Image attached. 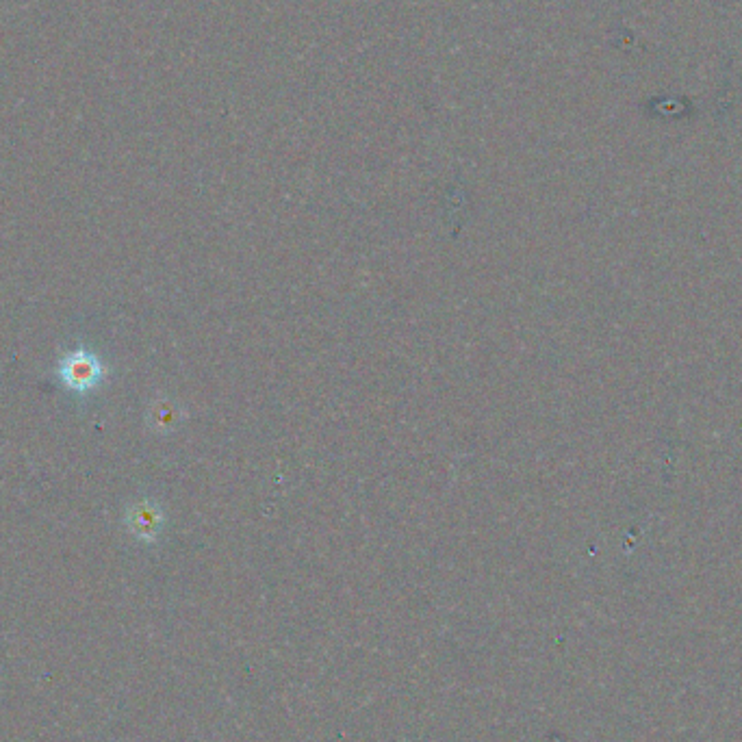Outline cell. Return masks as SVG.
<instances>
[{
    "mask_svg": "<svg viewBox=\"0 0 742 742\" xmlns=\"http://www.w3.org/2000/svg\"><path fill=\"white\" fill-rule=\"evenodd\" d=\"M59 376L72 391H87L98 385L102 376V367L98 358L87 352H74L63 358L59 367Z\"/></svg>",
    "mask_w": 742,
    "mask_h": 742,
    "instance_id": "obj_1",
    "label": "cell"
},
{
    "mask_svg": "<svg viewBox=\"0 0 742 742\" xmlns=\"http://www.w3.org/2000/svg\"><path fill=\"white\" fill-rule=\"evenodd\" d=\"M131 528L139 534V536H152L157 532L159 528V515L157 510H152L148 506H142V508H135L133 510V517H131Z\"/></svg>",
    "mask_w": 742,
    "mask_h": 742,
    "instance_id": "obj_2",
    "label": "cell"
}]
</instances>
